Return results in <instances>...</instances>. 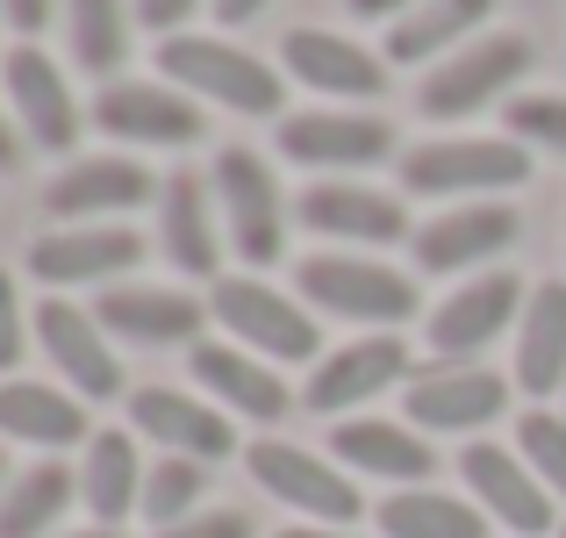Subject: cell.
I'll use <instances>...</instances> for the list:
<instances>
[{
  "label": "cell",
  "mask_w": 566,
  "mask_h": 538,
  "mask_svg": "<svg viewBox=\"0 0 566 538\" xmlns=\"http://www.w3.org/2000/svg\"><path fill=\"white\" fill-rule=\"evenodd\" d=\"M151 538H259V525H251L244 510H193L187 525H166V531H151Z\"/></svg>",
  "instance_id": "8d00e7d4"
},
{
  "label": "cell",
  "mask_w": 566,
  "mask_h": 538,
  "mask_svg": "<svg viewBox=\"0 0 566 538\" xmlns=\"http://www.w3.org/2000/svg\"><path fill=\"white\" fill-rule=\"evenodd\" d=\"M193 510H208V467L201 459H180V453H158L151 474H144V525L166 531V525H187Z\"/></svg>",
  "instance_id": "d6a6232c"
},
{
  "label": "cell",
  "mask_w": 566,
  "mask_h": 538,
  "mask_svg": "<svg viewBox=\"0 0 566 538\" xmlns=\"http://www.w3.org/2000/svg\"><path fill=\"white\" fill-rule=\"evenodd\" d=\"M158 80H172L208 108L251 115V123H280V101H287V72H273L230 37H187V29L158 43Z\"/></svg>",
  "instance_id": "7a4b0ae2"
},
{
  "label": "cell",
  "mask_w": 566,
  "mask_h": 538,
  "mask_svg": "<svg viewBox=\"0 0 566 538\" xmlns=\"http://www.w3.org/2000/svg\"><path fill=\"white\" fill-rule=\"evenodd\" d=\"M0 488H8V453H0Z\"/></svg>",
  "instance_id": "f6af8a7d"
},
{
  "label": "cell",
  "mask_w": 566,
  "mask_h": 538,
  "mask_svg": "<svg viewBox=\"0 0 566 538\" xmlns=\"http://www.w3.org/2000/svg\"><path fill=\"white\" fill-rule=\"evenodd\" d=\"M380 538H488V517L473 496H444V488H395L374 510Z\"/></svg>",
  "instance_id": "4dcf8cb0"
},
{
  "label": "cell",
  "mask_w": 566,
  "mask_h": 538,
  "mask_svg": "<svg viewBox=\"0 0 566 538\" xmlns=\"http://www.w3.org/2000/svg\"><path fill=\"white\" fill-rule=\"evenodd\" d=\"M273 152L287 158V166H308L323 179H359L387 166L395 152V123L374 108H308V115H280V137Z\"/></svg>",
  "instance_id": "9c48e42d"
},
{
  "label": "cell",
  "mask_w": 566,
  "mask_h": 538,
  "mask_svg": "<svg viewBox=\"0 0 566 538\" xmlns=\"http://www.w3.org/2000/svg\"><path fill=\"white\" fill-rule=\"evenodd\" d=\"M22 152L29 144H22V130H14V115H8V94H0V173L22 166Z\"/></svg>",
  "instance_id": "60d3db41"
},
{
  "label": "cell",
  "mask_w": 566,
  "mask_h": 538,
  "mask_svg": "<svg viewBox=\"0 0 566 538\" xmlns=\"http://www.w3.org/2000/svg\"><path fill=\"white\" fill-rule=\"evenodd\" d=\"M553 538H566V525H559V531H553Z\"/></svg>",
  "instance_id": "bcb514c9"
},
{
  "label": "cell",
  "mask_w": 566,
  "mask_h": 538,
  "mask_svg": "<svg viewBox=\"0 0 566 538\" xmlns=\"http://www.w3.org/2000/svg\"><path fill=\"white\" fill-rule=\"evenodd\" d=\"M244 467L259 482V496H273L294 525H359L366 496L331 453H308L294 438H251L244 445Z\"/></svg>",
  "instance_id": "5b68a950"
},
{
  "label": "cell",
  "mask_w": 566,
  "mask_h": 538,
  "mask_svg": "<svg viewBox=\"0 0 566 538\" xmlns=\"http://www.w3.org/2000/svg\"><path fill=\"white\" fill-rule=\"evenodd\" d=\"M151 251V237L129 230V223H51V230L29 245V280L43 294H72V288H115L129 280Z\"/></svg>",
  "instance_id": "ba28073f"
},
{
  "label": "cell",
  "mask_w": 566,
  "mask_h": 538,
  "mask_svg": "<svg viewBox=\"0 0 566 538\" xmlns=\"http://www.w3.org/2000/svg\"><path fill=\"white\" fill-rule=\"evenodd\" d=\"M409 381H416L409 338H401V331H359L352 345L323 352L316 366H308L302 402L316 416H331V424H345V416H366V402L395 395V387H409Z\"/></svg>",
  "instance_id": "30bf717a"
},
{
  "label": "cell",
  "mask_w": 566,
  "mask_h": 538,
  "mask_svg": "<svg viewBox=\"0 0 566 538\" xmlns=\"http://www.w3.org/2000/svg\"><path fill=\"white\" fill-rule=\"evenodd\" d=\"M158 251L180 266V280H222V208H216V179L208 173H166L158 187Z\"/></svg>",
  "instance_id": "603a6c76"
},
{
  "label": "cell",
  "mask_w": 566,
  "mask_h": 538,
  "mask_svg": "<svg viewBox=\"0 0 566 538\" xmlns=\"http://www.w3.org/2000/svg\"><path fill=\"white\" fill-rule=\"evenodd\" d=\"M0 14H8V29H14V37H36V29L57 14V0H0Z\"/></svg>",
  "instance_id": "f35d334b"
},
{
  "label": "cell",
  "mask_w": 566,
  "mask_h": 538,
  "mask_svg": "<svg viewBox=\"0 0 566 538\" xmlns=\"http://www.w3.org/2000/svg\"><path fill=\"white\" fill-rule=\"evenodd\" d=\"M331 459L352 482H387V488H430V474H438V445L416 424H395V416L331 424Z\"/></svg>",
  "instance_id": "cb8c5ba5"
},
{
  "label": "cell",
  "mask_w": 566,
  "mask_h": 538,
  "mask_svg": "<svg viewBox=\"0 0 566 538\" xmlns=\"http://www.w3.org/2000/svg\"><path fill=\"white\" fill-rule=\"evenodd\" d=\"M208 179H216V208H222V237H230L237 266H280V251H287V194H280V173L265 166L259 152H244V144H222L216 166H208Z\"/></svg>",
  "instance_id": "52a82bcc"
},
{
  "label": "cell",
  "mask_w": 566,
  "mask_h": 538,
  "mask_svg": "<svg viewBox=\"0 0 566 538\" xmlns=\"http://www.w3.org/2000/svg\"><path fill=\"white\" fill-rule=\"evenodd\" d=\"M193 8H201V0H137V22L158 29V43H166V37H180L193 22Z\"/></svg>",
  "instance_id": "74e56055"
},
{
  "label": "cell",
  "mask_w": 566,
  "mask_h": 538,
  "mask_svg": "<svg viewBox=\"0 0 566 538\" xmlns=\"http://www.w3.org/2000/svg\"><path fill=\"white\" fill-rule=\"evenodd\" d=\"M401 187L423 201H502L531 179V152L516 137H430L395 158Z\"/></svg>",
  "instance_id": "277c9868"
},
{
  "label": "cell",
  "mask_w": 566,
  "mask_h": 538,
  "mask_svg": "<svg viewBox=\"0 0 566 538\" xmlns=\"http://www.w3.org/2000/svg\"><path fill=\"white\" fill-rule=\"evenodd\" d=\"M280 65L308 94H331L337 108H366L374 94H387V58L366 51L359 37H337V29H287Z\"/></svg>",
  "instance_id": "d4e9b609"
},
{
  "label": "cell",
  "mask_w": 566,
  "mask_h": 538,
  "mask_svg": "<svg viewBox=\"0 0 566 538\" xmlns=\"http://www.w3.org/2000/svg\"><path fill=\"white\" fill-rule=\"evenodd\" d=\"M495 0H423L416 14H401L387 29V65H444L452 51H467L473 37H488Z\"/></svg>",
  "instance_id": "f1b7e54d"
},
{
  "label": "cell",
  "mask_w": 566,
  "mask_h": 538,
  "mask_svg": "<svg viewBox=\"0 0 566 538\" xmlns=\"http://www.w3.org/2000/svg\"><path fill=\"white\" fill-rule=\"evenodd\" d=\"M531 43L516 37V29H488V37H473L467 51H452L444 65H430L423 72V86H416V108L430 115V123H467V115H481V108H510L516 101V86H524V72H531Z\"/></svg>",
  "instance_id": "8992f818"
},
{
  "label": "cell",
  "mask_w": 566,
  "mask_h": 538,
  "mask_svg": "<svg viewBox=\"0 0 566 538\" xmlns=\"http://www.w3.org/2000/svg\"><path fill=\"white\" fill-rule=\"evenodd\" d=\"M208 317H216V331L230 338V345L273 359V366H316L323 359L316 309H308L302 294L259 280V273H222L216 288H208Z\"/></svg>",
  "instance_id": "3957f363"
},
{
  "label": "cell",
  "mask_w": 566,
  "mask_h": 538,
  "mask_svg": "<svg viewBox=\"0 0 566 538\" xmlns=\"http://www.w3.org/2000/svg\"><path fill=\"white\" fill-rule=\"evenodd\" d=\"M187 373L222 416H237V424H280V416L294 410L287 373H280L273 359L230 345V338H201V345L187 352Z\"/></svg>",
  "instance_id": "7402d4cb"
},
{
  "label": "cell",
  "mask_w": 566,
  "mask_h": 538,
  "mask_svg": "<svg viewBox=\"0 0 566 538\" xmlns=\"http://www.w3.org/2000/svg\"><path fill=\"white\" fill-rule=\"evenodd\" d=\"M516 453H524V467L566 503V416L545 410V402H531V410L516 416Z\"/></svg>",
  "instance_id": "836d02e7"
},
{
  "label": "cell",
  "mask_w": 566,
  "mask_h": 538,
  "mask_svg": "<svg viewBox=\"0 0 566 538\" xmlns=\"http://www.w3.org/2000/svg\"><path fill=\"white\" fill-rule=\"evenodd\" d=\"M294 294H302L316 317L359 323V331H401L416 317V280L401 266H387L380 251H308L294 266Z\"/></svg>",
  "instance_id": "6da1fadb"
},
{
  "label": "cell",
  "mask_w": 566,
  "mask_h": 538,
  "mask_svg": "<svg viewBox=\"0 0 566 538\" xmlns=\"http://www.w3.org/2000/svg\"><path fill=\"white\" fill-rule=\"evenodd\" d=\"M158 179L144 158L129 152H94V158H65L43 187L51 223H129V208H158Z\"/></svg>",
  "instance_id": "e0dca14e"
},
{
  "label": "cell",
  "mask_w": 566,
  "mask_h": 538,
  "mask_svg": "<svg viewBox=\"0 0 566 538\" xmlns=\"http://www.w3.org/2000/svg\"><path fill=\"white\" fill-rule=\"evenodd\" d=\"M208 8H216V22H222V29H244L251 14H265L273 0H208Z\"/></svg>",
  "instance_id": "b9f144b4"
},
{
  "label": "cell",
  "mask_w": 566,
  "mask_h": 538,
  "mask_svg": "<svg viewBox=\"0 0 566 538\" xmlns=\"http://www.w3.org/2000/svg\"><path fill=\"white\" fill-rule=\"evenodd\" d=\"M510 345H516L510 381L524 387L531 402L559 395V387H566V280H538V288H531Z\"/></svg>",
  "instance_id": "83f0119b"
},
{
  "label": "cell",
  "mask_w": 566,
  "mask_h": 538,
  "mask_svg": "<svg viewBox=\"0 0 566 538\" xmlns=\"http://www.w3.org/2000/svg\"><path fill=\"white\" fill-rule=\"evenodd\" d=\"M129 431L151 438L158 453L201 459V467H216V459L237 453V416H222L201 387H172V381L129 387Z\"/></svg>",
  "instance_id": "44dd1931"
},
{
  "label": "cell",
  "mask_w": 566,
  "mask_h": 538,
  "mask_svg": "<svg viewBox=\"0 0 566 538\" xmlns=\"http://www.w3.org/2000/svg\"><path fill=\"white\" fill-rule=\"evenodd\" d=\"M86 410H94V402H80L65 381H22V373L0 381V438L29 445V453H43V459H57V453L94 438L101 424Z\"/></svg>",
  "instance_id": "484cf974"
},
{
  "label": "cell",
  "mask_w": 566,
  "mask_h": 538,
  "mask_svg": "<svg viewBox=\"0 0 566 538\" xmlns=\"http://www.w3.org/2000/svg\"><path fill=\"white\" fill-rule=\"evenodd\" d=\"M273 538H359L352 525H287V531H273Z\"/></svg>",
  "instance_id": "7bdbcfd3"
},
{
  "label": "cell",
  "mask_w": 566,
  "mask_h": 538,
  "mask_svg": "<svg viewBox=\"0 0 566 538\" xmlns=\"http://www.w3.org/2000/svg\"><path fill=\"white\" fill-rule=\"evenodd\" d=\"M29 345H36V309H22V288H14V273L0 266V381L22 366Z\"/></svg>",
  "instance_id": "d590c367"
},
{
  "label": "cell",
  "mask_w": 566,
  "mask_h": 538,
  "mask_svg": "<svg viewBox=\"0 0 566 538\" xmlns=\"http://www.w3.org/2000/svg\"><path fill=\"white\" fill-rule=\"evenodd\" d=\"M510 395H516V381L510 373H495V366H416V381L401 387V416H409L416 431H438V438H481L488 424H502L510 416Z\"/></svg>",
  "instance_id": "8fae6325"
},
{
  "label": "cell",
  "mask_w": 566,
  "mask_h": 538,
  "mask_svg": "<svg viewBox=\"0 0 566 538\" xmlns=\"http://www.w3.org/2000/svg\"><path fill=\"white\" fill-rule=\"evenodd\" d=\"M80 503V467L65 459H29L0 488V538H57Z\"/></svg>",
  "instance_id": "f546056e"
},
{
  "label": "cell",
  "mask_w": 566,
  "mask_h": 538,
  "mask_svg": "<svg viewBox=\"0 0 566 538\" xmlns=\"http://www.w3.org/2000/svg\"><path fill=\"white\" fill-rule=\"evenodd\" d=\"M516 237H524V216L510 201H452L416 230V273H438V280L495 273V259Z\"/></svg>",
  "instance_id": "ac0fdd59"
},
{
  "label": "cell",
  "mask_w": 566,
  "mask_h": 538,
  "mask_svg": "<svg viewBox=\"0 0 566 538\" xmlns=\"http://www.w3.org/2000/svg\"><path fill=\"white\" fill-rule=\"evenodd\" d=\"M86 123L108 144H129V152H180V144H201L208 115L172 80H108L86 101Z\"/></svg>",
  "instance_id": "7c38bea8"
},
{
  "label": "cell",
  "mask_w": 566,
  "mask_h": 538,
  "mask_svg": "<svg viewBox=\"0 0 566 538\" xmlns=\"http://www.w3.org/2000/svg\"><path fill=\"white\" fill-rule=\"evenodd\" d=\"M502 130H510L524 152L566 158V94H516L510 108H502Z\"/></svg>",
  "instance_id": "e575fe53"
},
{
  "label": "cell",
  "mask_w": 566,
  "mask_h": 538,
  "mask_svg": "<svg viewBox=\"0 0 566 538\" xmlns=\"http://www.w3.org/2000/svg\"><path fill=\"white\" fill-rule=\"evenodd\" d=\"M144 474H151V459L137 453V431L101 424L94 438L80 445V510H86V525L123 531L129 517L144 510Z\"/></svg>",
  "instance_id": "4316f807"
},
{
  "label": "cell",
  "mask_w": 566,
  "mask_h": 538,
  "mask_svg": "<svg viewBox=\"0 0 566 538\" xmlns=\"http://www.w3.org/2000/svg\"><path fill=\"white\" fill-rule=\"evenodd\" d=\"M531 288L510 273V266H495V273H473L459 280L452 294H444L438 309H430L423 323V345L444 359V366H473L488 345H502V338H516V317H524Z\"/></svg>",
  "instance_id": "5bb4252c"
},
{
  "label": "cell",
  "mask_w": 566,
  "mask_h": 538,
  "mask_svg": "<svg viewBox=\"0 0 566 538\" xmlns=\"http://www.w3.org/2000/svg\"><path fill=\"white\" fill-rule=\"evenodd\" d=\"M0 94H8V115H14V130H22L29 152L65 158V152H80V137L94 130L86 108H80V94H72V80H65V65H57L51 51H36V43H14L8 51Z\"/></svg>",
  "instance_id": "4fadbf2b"
},
{
  "label": "cell",
  "mask_w": 566,
  "mask_h": 538,
  "mask_svg": "<svg viewBox=\"0 0 566 538\" xmlns=\"http://www.w3.org/2000/svg\"><path fill=\"white\" fill-rule=\"evenodd\" d=\"M129 22H137V8H129V0H65V43H72V65L94 72L101 86L123 80Z\"/></svg>",
  "instance_id": "1f68e13d"
},
{
  "label": "cell",
  "mask_w": 566,
  "mask_h": 538,
  "mask_svg": "<svg viewBox=\"0 0 566 538\" xmlns=\"http://www.w3.org/2000/svg\"><path fill=\"white\" fill-rule=\"evenodd\" d=\"M345 8L359 14V22H401V14H416L423 0H345Z\"/></svg>",
  "instance_id": "ab89813d"
},
{
  "label": "cell",
  "mask_w": 566,
  "mask_h": 538,
  "mask_svg": "<svg viewBox=\"0 0 566 538\" xmlns=\"http://www.w3.org/2000/svg\"><path fill=\"white\" fill-rule=\"evenodd\" d=\"M36 352L51 359V373L80 402H115V395H123V352H115L108 323L94 317V302L43 294V302H36Z\"/></svg>",
  "instance_id": "2e32d148"
},
{
  "label": "cell",
  "mask_w": 566,
  "mask_h": 538,
  "mask_svg": "<svg viewBox=\"0 0 566 538\" xmlns=\"http://www.w3.org/2000/svg\"><path fill=\"white\" fill-rule=\"evenodd\" d=\"M57 538H123V531H108V525H65Z\"/></svg>",
  "instance_id": "ee69618b"
},
{
  "label": "cell",
  "mask_w": 566,
  "mask_h": 538,
  "mask_svg": "<svg viewBox=\"0 0 566 538\" xmlns=\"http://www.w3.org/2000/svg\"><path fill=\"white\" fill-rule=\"evenodd\" d=\"M294 223L337 251H387L409 237V208L387 187H366V179H316V187H302L294 194Z\"/></svg>",
  "instance_id": "ffe728a7"
},
{
  "label": "cell",
  "mask_w": 566,
  "mask_h": 538,
  "mask_svg": "<svg viewBox=\"0 0 566 538\" xmlns=\"http://www.w3.org/2000/svg\"><path fill=\"white\" fill-rule=\"evenodd\" d=\"M94 317L108 323V338L115 345H151V352H166V345H201L208 338V294H193V288H158V280H115V288H101L94 294Z\"/></svg>",
  "instance_id": "d6986e66"
},
{
  "label": "cell",
  "mask_w": 566,
  "mask_h": 538,
  "mask_svg": "<svg viewBox=\"0 0 566 538\" xmlns=\"http://www.w3.org/2000/svg\"><path fill=\"white\" fill-rule=\"evenodd\" d=\"M459 482H467V496L481 503V517L495 531H510V538L559 531V496L524 467V453H516V445H495V438L459 445Z\"/></svg>",
  "instance_id": "9a60e30c"
}]
</instances>
